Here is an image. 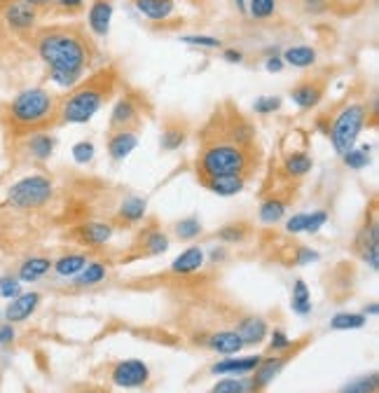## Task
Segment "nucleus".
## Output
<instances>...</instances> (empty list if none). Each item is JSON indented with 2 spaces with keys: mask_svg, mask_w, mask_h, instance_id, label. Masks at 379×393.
<instances>
[{
  "mask_svg": "<svg viewBox=\"0 0 379 393\" xmlns=\"http://www.w3.org/2000/svg\"><path fill=\"white\" fill-rule=\"evenodd\" d=\"M16 342V330H14V325L12 323H3L0 325V347L7 349V347H12Z\"/></svg>",
  "mask_w": 379,
  "mask_h": 393,
  "instance_id": "nucleus-51",
  "label": "nucleus"
},
{
  "mask_svg": "<svg viewBox=\"0 0 379 393\" xmlns=\"http://www.w3.org/2000/svg\"><path fill=\"white\" fill-rule=\"evenodd\" d=\"M368 325V316L363 314H356V312H337L333 319H330V328L337 332H344V330H360Z\"/></svg>",
  "mask_w": 379,
  "mask_h": 393,
  "instance_id": "nucleus-32",
  "label": "nucleus"
},
{
  "mask_svg": "<svg viewBox=\"0 0 379 393\" xmlns=\"http://www.w3.org/2000/svg\"><path fill=\"white\" fill-rule=\"evenodd\" d=\"M267 337H269V351H272V354H285V351L293 349V340L288 337V332L281 328H274Z\"/></svg>",
  "mask_w": 379,
  "mask_h": 393,
  "instance_id": "nucleus-42",
  "label": "nucleus"
},
{
  "mask_svg": "<svg viewBox=\"0 0 379 393\" xmlns=\"http://www.w3.org/2000/svg\"><path fill=\"white\" fill-rule=\"evenodd\" d=\"M24 3L31 5V7H36V10H38V7H45V5H49V3H52V0H24Z\"/></svg>",
  "mask_w": 379,
  "mask_h": 393,
  "instance_id": "nucleus-57",
  "label": "nucleus"
},
{
  "mask_svg": "<svg viewBox=\"0 0 379 393\" xmlns=\"http://www.w3.org/2000/svg\"><path fill=\"white\" fill-rule=\"evenodd\" d=\"M377 389H379V374L368 372V374H360V377L347 382L337 393H377Z\"/></svg>",
  "mask_w": 379,
  "mask_h": 393,
  "instance_id": "nucleus-35",
  "label": "nucleus"
},
{
  "mask_svg": "<svg viewBox=\"0 0 379 393\" xmlns=\"http://www.w3.org/2000/svg\"><path fill=\"white\" fill-rule=\"evenodd\" d=\"M108 265L106 262H101V260H94V262H87L84 265V270L78 274L73 281V286H78V288H89V286H98V283H103L106 277H108Z\"/></svg>",
  "mask_w": 379,
  "mask_h": 393,
  "instance_id": "nucleus-27",
  "label": "nucleus"
},
{
  "mask_svg": "<svg viewBox=\"0 0 379 393\" xmlns=\"http://www.w3.org/2000/svg\"><path fill=\"white\" fill-rule=\"evenodd\" d=\"M246 12L253 19H269L276 12V0H248Z\"/></svg>",
  "mask_w": 379,
  "mask_h": 393,
  "instance_id": "nucleus-41",
  "label": "nucleus"
},
{
  "mask_svg": "<svg viewBox=\"0 0 379 393\" xmlns=\"http://www.w3.org/2000/svg\"><path fill=\"white\" fill-rule=\"evenodd\" d=\"M75 234H78V239L82 241V244L87 246H103L108 244V241L113 239V225L111 223H101V220H89L80 225L78 230H75Z\"/></svg>",
  "mask_w": 379,
  "mask_h": 393,
  "instance_id": "nucleus-18",
  "label": "nucleus"
},
{
  "mask_svg": "<svg viewBox=\"0 0 379 393\" xmlns=\"http://www.w3.org/2000/svg\"><path fill=\"white\" fill-rule=\"evenodd\" d=\"M285 363H288V358L285 356H269V358H265L263 356V361L258 363V367L253 370L251 374V391L253 393H258V391H265L269 384H274V379L279 377V374L283 372V367H285Z\"/></svg>",
  "mask_w": 379,
  "mask_h": 393,
  "instance_id": "nucleus-11",
  "label": "nucleus"
},
{
  "mask_svg": "<svg viewBox=\"0 0 379 393\" xmlns=\"http://www.w3.org/2000/svg\"><path fill=\"white\" fill-rule=\"evenodd\" d=\"M36 52L49 68V80L61 89L78 87L91 63V43L73 26H49L38 33Z\"/></svg>",
  "mask_w": 379,
  "mask_h": 393,
  "instance_id": "nucleus-1",
  "label": "nucleus"
},
{
  "mask_svg": "<svg viewBox=\"0 0 379 393\" xmlns=\"http://www.w3.org/2000/svg\"><path fill=\"white\" fill-rule=\"evenodd\" d=\"M42 302V295L38 290H26L21 295H16L14 300H10V305L3 309V316L7 323H24L29 321L33 314L38 312V307Z\"/></svg>",
  "mask_w": 379,
  "mask_h": 393,
  "instance_id": "nucleus-10",
  "label": "nucleus"
},
{
  "mask_svg": "<svg viewBox=\"0 0 379 393\" xmlns=\"http://www.w3.org/2000/svg\"><path fill=\"white\" fill-rule=\"evenodd\" d=\"M115 87V75L111 71H101L84 82V85L73 87L69 96L59 103V115L56 120L64 124H87L91 122L101 106L106 103V98L113 94Z\"/></svg>",
  "mask_w": 379,
  "mask_h": 393,
  "instance_id": "nucleus-2",
  "label": "nucleus"
},
{
  "mask_svg": "<svg viewBox=\"0 0 379 393\" xmlns=\"http://www.w3.org/2000/svg\"><path fill=\"white\" fill-rule=\"evenodd\" d=\"M0 316H3V309H0Z\"/></svg>",
  "mask_w": 379,
  "mask_h": 393,
  "instance_id": "nucleus-60",
  "label": "nucleus"
},
{
  "mask_svg": "<svg viewBox=\"0 0 379 393\" xmlns=\"http://www.w3.org/2000/svg\"><path fill=\"white\" fill-rule=\"evenodd\" d=\"M368 117L370 113L363 103H349L335 115L328 136H330L333 150L337 155H344V153H349L351 148H356V141L360 136V131L365 129Z\"/></svg>",
  "mask_w": 379,
  "mask_h": 393,
  "instance_id": "nucleus-6",
  "label": "nucleus"
},
{
  "mask_svg": "<svg viewBox=\"0 0 379 393\" xmlns=\"http://www.w3.org/2000/svg\"><path fill=\"white\" fill-rule=\"evenodd\" d=\"M52 272V260L45 255H31L26 257L19 270H16V279H19L21 283H38L47 277V274Z\"/></svg>",
  "mask_w": 379,
  "mask_h": 393,
  "instance_id": "nucleus-19",
  "label": "nucleus"
},
{
  "mask_svg": "<svg viewBox=\"0 0 379 393\" xmlns=\"http://www.w3.org/2000/svg\"><path fill=\"white\" fill-rule=\"evenodd\" d=\"M358 250H360V257H363V262L373 272H377L379 270V228H377V223L370 225V230L360 232Z\"/></svg>",
  "mask_w": 379,
  "mask_h": 393,
  "instance_id": "nucleus-21",
  "label": "nucleus"
},
{
  "mask_svg": "<svg viewBox=\"0 0 379 393\" xmlns=\"http://www.w3.org/2000/svg\"><path fill=\"white\" fill-rule=\"evenodd\" d=\"M293 260L298 267H307V265H314L321 260V253L314 248H307V246H300L298 250H295V255H293Z\"/></svg>",
  "mask_w": 379,
  "mask_h": 393,
  "instance_id": "nucleus-46",
  "label": "nucleus"
},
{
  "mask_svg": "<svg viewBox=\"0 0 379 393\" xmlns=\"http://www.w3.org/2000/svg\"><path fill=\"white\" fill-rule=\"evenodd\" d=\"M204 185L218 197H234L246 188V175L241 173H227V175H211V178H201Z\"/></svg>",
  "mask_w": 379,
  "mask_h": 393,
  "instance_id": "nucleus-17",
  "label": "nucleus"
},
{
  "mask_svg": "<svg viewBox=\"0 0 379 393\" xmlns=\"http://www.w3.org/2000/svg\"><path fill=\"white\" fill-rule=\"evenodd\" d=\"M263 361L260 354H251V356H225L218 363L211 365V374L216 377H246L258 367V363Z\"/></svg>",
  "mask_w": 379,
  "mask_h": 393,
  "instance_id": "nucleus-9",
  "label": "nucleus"
},
{
  "mask_svg": "<svg viewBox=\"0 0 379 393\" xmlns=\"http://www.w3.org/2000/svg\"><path fill=\"white\" fill-rule=\"evenodd\" d=\"M290 307L298 316H309L314 305H311V290L305 279H295L290 290Z\"/></svg>",
  "mask_w": 379,
  "mask_h": 393,
  "instance_id": "nucleus-29",
  "label": "nucleus"
},
{
  "mask_svg": "<svg viewBox=\"0 0 379 393\" xmlns=\"http://www.w3.org/2000/svg\"><path fill=\"white\" fill-rule=\"evenodd\" d=\"M181 40H183V43H188V45L204 47V49H216V47H221V40H218V38H211V36H183Z\"/></svg>",
  "mask_w": 379,
  "mask_h": 393,
  "instance_id": "nucleus-48",
  "label": "nucleus"
},
{
  "mask_svg": "<svg viewBox=\"0 0 379 393\" xmlns=\"http://www.w3.org/2000/svg\"><path fill=\"white\" fill-rule=\"evenodd\" d=\"M136 146H138V133L133 129L113 131L111 141H108V155H111L113 160L122 162L133 153V150H136Z\"/></svg>",
  "mask_w": 379,
  "mask_h": 393,
  "instance_id": "nucleus-20",
  "label": "nucleus"
},
{
  "mask_svg": "<svg viewBox=\"0 0 379 393\" xmlns=\"http://www.w3.org/2000/svg\"><path fill=\"white\" fill-rule=\"evenodd\" d=\"M52 197H54L52 178L45 173H31L12 183L5 195V204L10 208H16V211H36V208L45 206Z\"/></svg>",
  "mask_w": 379,
  "mask_h": 393,
  "instance_id": "nucleus-5",
  "label": "nucleus"
},
{
  "mask_svg": "<svg viewBox=\"0 0 379 393\" xmlns=\"http://www.w3.org/2000/svg\"><path fill=\"white\" fill-rule=\"evenodd\" d=\"M225 138L232 141V143H237L241 148H248L253 143V127L243 120V117H232V120H227V127H225Z\"/></svg>",
  "mask_w": 379,
  "mask_h": 393,
  "instance_id": "nucleus-28",
  "label": "nucleus"
},
{
  "mask_svg": "<svg viewBox=\"0 0 379 393\" xmlns=\"http://www.w3.org/2000/svg\"><path fill=\"white\" fill-rule=\"evenodd\" d=\"M206 257H208L211 262H223L225 257H227V250H225L223 246H216V248H211V250H208Z\"/></svg>",
  "mask_w": 379,
  "mask_h": 393,
  "instance_id": "nucleus-54",
  "label": "nucleus"
},
{
  "mask_svg": "<svg viewBox=\"0 0 379 393\" xmlns=\"http://www.w3.org/2000/svg\"><path fill=\"white\" fill-rule=\"evenodd\" d=\"M185 143V131L181 127H166L162 131V136H159V146L166 153H173V150H178L181 146Z\"/></svg>",
  "mask_w": 379,
  "mask_h": 393,
  "instance_id": "nucleus-40",
  "label": "nucleus"
},
{
  "mask_svg": "<svg viewBox=\"0 0 379 393\" xmlns=\"http://www.w3.org/2000/svg\"><path fill=\"white\" fill-rule=\"evenodd\" d=\"M234 3H237L239 12H246V0H234Z\"/></svg>",
  "mask_w": 379,
  "mask_h": 393,
  "instance_id": "nucleus-58",
  "label": "nucleus"
},
{
  "mask_svg": "<svg viewBox=\"0 0 379 393\" xmlns=\"http://www.w3.org/2000/svg\"><path fill=\"white\" fill-rule=\"evenodd\" d=\"M360 314H363V316H377V314H379V305H377V302L368 305V307L363 309V312H360Z\"/></svg>",
  "mask_w": 379,
  "mask_h": 393,
  "instance_id": "nucleus-56",
  "label": "nucleus"
},
{
  "mask_svg": "<svg viewBox=\"0 0 379 393\" xmlns=\"http://www.w3.org/2000/svg\"><path fill=\"white\" fill-rule=\"evenodd\" d=\"M204 262H206V250L199 246H190L185 248L181 255L173 257L171 274H176V277H192V274H197L201 267H204Z\"/></svg>",
  "mask_w": 379,
  "mask_h": 393,
  "instance_id": "nucleus-13",
  "label": "nucleus"
},
{
  "mask_svg": "<svg viewBox=\"0 0 379 393\" xmlns=\"http://www.w3.org/2000/svg\"><path fill=\"white\" fill-rule=\"evenodd\" d=\"M223 58H225L227 63H241L243 61V54L239 52V49H225Z\"/></svg>",
  "mask_w": 379,
  "mask_h": 393,
  "instance_id": "nucleus-55",
  "label": "nucleus"
},
{
  "mask_svg": "<svg viewBox=\"0 0 379 393\" xmlns=\"http://www.w3.org/2000/svg\"><path fill=\"white\" fill-rule=\"evenodd\" d=\"M80 393H106V391H98V389H84V391H80Z\"/></svg>",
  "mask_w": 379,
  "mask_h": 393,
  "instance_id": "nucleus-59",
  "label": "nucleus"
},
{
  "mask_svg": "<svg viewBox=\"0 0 379 393\" xmlns=\"http://www.w3.org/2000/svg\"><path fill=\"white\" fill-rule=\"evenodd\" d=\"M87 21H89V29L94 36H108L111 21H113V3L111 0H91Z\"/></svg>",
  "mask_w": 379,
  "mask_h": 393,
  "instance_id": "nucleus-16",
  "label": "nucleus"
},
{
  "mask_svg": "<svg viewBox=\"0 0 379 393\" xmlns=\"http://www.w3.org/2000/svg\"><path fill=\"white\" fill-rule=\"evenodd\" d=\"M344 166H349L353 171H360L370 166V146H360V148H351L349 153H344Z\"/></svg>",
  "mask_w": 379,
  "mask_h": 393,
  "instance_id": "nucleus-37",
  "label": "nucleus"
},
{
  "mask_svg": "<svg viewBox=\"0 0 379 393\" xmlns=\"http://www.w3.org/2000/svg\"><path fill=\"white\" fill-rule=\"evenodd\" d=\"M21 281L12 277V274H5V277H0V297L5 300H14L16 295H21Z\"/></svg>",
  "mask_w": 379,
  "mask_h": 393,
  "instance_id": "nucleus-43",
  "label": "nucleus"
},
{
  "mask_svg": "<svg viewBox=\"0 0 379 393\" xmlns=\"http://www.w3.org/2000/svg\"><path fill=\"white\" fill-rule=\"evenodd\" d=\"M73 160L78 162V164H89L91 160H94V155H96V148L91 141H80V143H75L73 146Z\"/></svg>",
  "mask_w": 379,
  "mask_h": 393,
  "instance_id": "nucleus-44",
  "label": "nucleus"
},
{
  "mask_svg": "<svg viewBox=\"0 0 379 393\" xmlns=\"http://www.w3.org/2000/svg\"><path fill=\"white\" fill-rule=\"evenodd\" d=\"M204 344H206L208 351H213V354L223 356V358L225 356H237L239 351L243 349V342L237 335V330H216V332H211Z\"/></svg>",
  "mask_w": 379,
  "mask_h": 393,
  "instance_id": "nucleus-14",
  "label": "nucleus"
},
{
  "mask_svg": "<svg viewBox=\"0 0 379 393\" xmlns=\"http://www.w3.org/2000/svg\"><path fill=\"white\" fill-rule=\"evenodd\" d=\"M54 148H56L54 136H49L45 131H31V136L26 138L29 155L38 162H47L54 155Z\"/></svg>",
  "mask_w": 379,
  "mask_h": 393,
  "instance_id": "nucleus-23",
  "label": "nucleus"
},
{
  "mask_svg": "<svg viewBox=\"0 0 379 393\" xmlns=\"http://www.w3.org/2000/svg\"><path fill=\"white\" fill-rule=\"evenodd\" d=\"M307 220H309V213H295L285 220V232L288 234H302L307 230Z\"/></svg>",
  "mask_w": 379,
  "mask_h": 393,
  "instance_id": "nucleus-47",
  "label": "nucleus"
},
{
  "mask_svg": "<svg viewBox=\"0 0 379 393\" xmlns=\"http://www.w3.org/2000/svg\"><path fill=\"white\" fill-rule=\"evenodd\" d=\"M248 234V228L243 223H232V225H225V228L218 230V239L223 241V244H241L243 239H246Z\"/></svg>",
  "mask_w": 379,
  "mask_h": 393,
  "instance_id": "nucleus-38",
  "label": "nucleus"
},
{
  "mask_svg": "<svg viewBox=\"0 0 379 393\" xmlns=\"http://www.w3.org/2000/svg\"><path fill=\"white\" fill-rule=\"evenodd\" d=\"M133 7L150 21H166L176 10L173 0H133Z\"/></svg>",
  "mask_w": 379,
  "mask_h": 393,
  "instance_id": "nucleus-22",
  "label": "nucleus"
},
{
  "mask_svg": "<svg viewBox=\"0 0 379 393\" xmlns=\"http://www.w3.org/2000/svg\"><path fill=\"white\" fill-rule=\"evenodd\" d=\"M311 166H314V162H311V155L309 153H302V150H298V153H288L283 160V169L288 175H293V178H302V175H307L311 171Z\"/></svg>",
  "mask_w": 379,
  "mask_h": 393,
  "instance_id": "nucleus-31",
  "label": "nucleus"
},
{
  "mask_svg": "<svg viewBox=\"0 0 379 393\" xmlns=\"http://www.w3.org/2000/svg\"><path fill=\"white\" fill-rule=\"evenodd\" d=\"M138 120V103L129 96L117 98L111 113V129L120 131V129H131Z\"/></svg>",
  "mask_w": 379,
  "mask_h": 393,
  "instance_id": "nucleus-15",
  "label": "nucleus"
},
{
  "mask_svg": "<svg viewBox=\"0 0 379 393\" xmlns=\"http://www.w3.org/2000/svg\"><path fill=\"white\" fill-rule=\"evenodd\" d=\"M3 19L7 24V29L12 33H31L38 26V10L36 7L26 5L24 0H3Z\"/></svg>",
  "mask_w": 379,
  "mask_h": 393,
  "instance_id": "nucleus-8",
  "label": "nucleus"
},
{
  "mask_svg": "<svg viewBox=\"0 0 379 393\" xmlns=\"http://www.w3.org/2000/svg\"><path fill=\"white\" fill-rule=\"evenodd\" d=\"M87 255L84 253H66L61 255L59 260L52 262V272L56 274L59 279H66V281H71L75 279L78 274L84 270V265H87Z\"/></svg>",
  "mask_w": 379,
  "mask_h": 393,
  "instance_id": "nucleus-24",
  "label": "nucleus"
},
{
  "mask_svg": "<svg viewBox=\"0 0 379 393\" xmlns=\"http://www.w3.org/2000/svg\"><path fill=\"white\" fill-rule=\"evenodd\" d=\"M258 215H260V223L276 225L285 215V202L279 197H269V199H265L263 204H260Z\"/></svg>",
  "mask_w": 379,
  "mask_h": 393,
  "instance_id": "nucleus-33",
  "label": "nucleus"
},
{
  "mask_svg": "<svg viewBox=\"0 0 379 393\" xmlns=\"http://www.w3.org/2000/svg\"><path fill=\"white\" fill-rule=\"evenodd\" d=\"M265 66H267V71H269V73H281L285 63H283V58H281V56H276V54H274V56H269V58H267Z\"/></svg>",
  "mask_w": 379,
  "mask_h": 393,
  "instance_id": "nucleus-53",
  "label": "nucleus"
},
{
  "mask_svg": "<svg viewBox=\"0 0 379 393\" xmlns=\"http://www.w3.org/2000/svg\"><path fill=\"white\" fill-rule=\"evenodd\" d=\"M328 223V211H311L309 220H307V234H316L321 232V228Z\"/></svg>",
  "mask_w": 379,
  "mask_h": 393,
  "instance_id": "nucleus-50",
  "label": "nucleus"
},
{
  "mask_svg": "<svg viewBox=\"0 0 379 393\" xmlns=\"http://www.w3.org/2000/svg\"><path fill=\"white\" fill-rule=\"evenodd\" d=\"M150 382V365L143 358H124L117 361L111 370V384L117 389L131 391L143 389Z\"/></svg>",
  "mask_w": 379,
  "mask_h": 393,
  "instance_id": "nucleus-7",
  "label": "nucleus"
},
{
  "mask_svg": "<svg viewBox=\"0 0 379 393\" xmlns=\"http://www.w3.org/2000/svg\"><path fill=\"white\" fill-rule=\"evenodd\" d=\"M0 7H3V0H0Z\"/></svg>",
  "mask_w": 379,
  "mask_h": 393,
  "instance_id": "nucleus-61",
  "label": "nucleus"
},
{
  "mask_svg": "<svg viewBox=\"0 0 379 393\" xmlns=\"http://www.w3.org/2000/svg\"><path fill=\"white\" fill-rule=\"evenodd\" d=\"M290 98H293L295 106L302 108V111H311L314 106L321 103L323 87L316 85V82H302V85H298L290 91Z\"/></svg>",
  "mask_w": 379,
  "mask_h": 393,
  "instance_id": "nucleus-25",
  "label": "nucleus"
},
{
  "mask_svg": "<svg viewBox=\"0 0 379 393\" xmlns=\"http://www.w3.org/2000/svg\"><path fill=\"white\" fill-rule=\"evenodd\" d=\"M208 393H253V391H251V379L246 377H223L213 384V389Z\"/></svg>",
  "mask_w": 379,
  "mask_h": 393,
  "instance_id": "nucleus-36",
  "label": "nucleus"
},
{
  "mask_svg": "<svg viewBox=\"0 0 379 393\" xmlns=\"http://www.w3.org/2000/svg\"><path fill=\"white\" fill-rule=\"evenodd\" d=\"M237 335L241 337L243 347H258V344H263L269 335V323L263 316L248 314L237 323Z\"/></svg>",
  "mask_w": 379,
  "mask_h": 393,
  "instance_id": "nucleus-12",
  "label": "nucleus"
},
{
  "mask_svg": "<svg viewBox=\"0 0 379 393\" xmlns=\"http://www.w3.org/2000/svg\"><path fill=\"white\" fill-rule=\"evenodd\" d=\"M281 58H283V63L295 66V68H309V66L316 61V52H314V47H309V45H295V47L285 49Z\"/></svg>",
  "mask_w": 379,
  "mask_h": 393,
  "instance_id": "nucleus-30",
  "label": "nucleus"
},
{
  "mask_svg": "<svg viewBox=\"0 0 379 393\" xmlns=\"http://www.w3.org/2000/svg\"><path fill=\"white\" fill-rule=\"evenodd\" d=\"M54 5L64 7L66 12H80L84 7V0H52Z\"/></svg>",
  "mask_w": 379,
  "mask_h": 393,
  "instance_id": "nucleus-52",
  "label": "nucleus"
},
{
  "mask_svg": "<svg viewBox=\"0 0 379 393\" xmlns=\"http://www.w3.org/2000/svg\"><path fill=\"white\" fill-rule=\"evenodd\" d=\"M176 234H178V239H183V241L197 239L201 234V223H199L197 215H188V218L176 223Z\"/></svg>",
  "mask_w": 379,
  "mask_h": 393,
  "instance_id": "nucleus-39",
  "label": "nucleus"
},
{
  "mask_svg": "<svg viewBox=\"0 0 379 393\" xmlns=\"http://www.w3.org/2000/svg\"><path fill=\"white\" fill-rule=\"evenodd\" d=\"M143 244V250H146L148 255H164L168 246H171V241H168V237L162 232V230H150L146 232V237L141 239Z\"/></svg>",
  "mask_w": 379,
  "mask_h": 393,
  "instance_id": "nucleus-34",
  "label": "nucleus"
},
{
  "mask_svg": "<svg viewBox=\"0 0 379 393\" xmlns=\"http://www.w3.org/2000/svg\"><path fill=\"white\" fill-rule=\"evenodd\" d=\"M7 115H10V122L16 129L38 131L56 120L59 101L52 91L42 87H29L12 98L10 106H7Z\"/></svg>",
  "mask_w": 379,
  "mask_h": 393,
  "instance_id": "nucleus-3",
  "label": "nucleus"
},
{
  "mask_svg": "<svg viewBox=\"0 0 379 393\" xmlns=\"http://www.w3.org/2000/svg\"><path fill=\"white\" fill-rule=\"evenodd\" d=\"M146 213H148V202L136 195L124 197L120 208H117V215H120V220H124L126 225L141 223L143 218H146Z\"/></svg>",
  "mask_w": 379,
  "mask_h": 393,
  "instance_id": "nucleus-26",
  "label": "nucleus"
},
{
  "mask_svg": "<svg viewBox=\"0 0 379 393\" xmlns=\"http://www.w3.org/2000/svg\"><path fill=\"white\" fill-rule=\"evenodd\" d=\"M197 169L201 178H211V175H227V173H241L246 175L251 169V150L241 148L232 141H208L201 148Z\"/></svg>",
  "mask_w": 379,
  "mask_h": 393,
  "instance_id": "nucleus-4",
  "label": "nucleus"
},
{
  "mask_svg": "<svg viewBox=\"0 0 379 393\" xmlns=\"http://www.w3.org/2000/svg\"><path fill=\"white\" fill-rule=\"evenodd\" d=\"M300 7L307 14H323L330 10V0H300Z\"/></svg>",
  "mask_w": 379,
  "mask_h": 393,
  "instance_id": "nucleus-49",
  "label": "nucleus"
},
{
  "mask_svg": "<svg viewBox=\"0 0 379 393\" xmlns=\"http://www.w3.org/2000/svg\"><path fill=\"white\" fill-rule=\"evenodd\" d=\"M281 108V98L279 96H258L253 101V111L258 115H272Z\"/></svg>",
  "mask_w": 379,
  "mask_h": 393,
  "instance_id": "nucleus-45",
  "label": "nucleus"
}]
</instances>
